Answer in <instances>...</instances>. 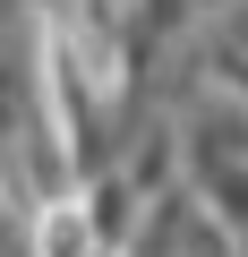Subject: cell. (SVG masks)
Wrapping results in <instances>:
<instances>
[{
	"instance_id": "cell-1",
	"label": "cell",
	"mask_w": 248,
	"mask_h": 257,
	"mask_svg": "<svg viewBox=\"0 0 248 257\" xmlns=\"http://www.w3.org/2000/svg\"><path fill=\"white\" fill-rule=\"evenodd\" d=\"M180 257H239V231H231V223H214V214L197 206V223H188V240H180Z\"/></svg>"
},
{
	"instance_id": "cell-2",
	"label": "cell",
	"mask_w": 248,
	"mask_h": 257,
	"mask_svg": "<svg viewBox=\"0 0 248 257\" xmlns=\"http://www.w3.org/2000/svg\"><path fill=\"white\" fill-rule=\"evenodd\" d=\"M239 257H248V231H239Z\"/></svg>"
},
{
	"instance_id": "cell-3",
	"label": "cell",
	"mask_w": 248,
	"mask_h": 257,
	"mask_svg": "<svg viewBox=\"0 0 248 257\" xmlns=\"http://www.w3.org/2000/svg\"><path fill=\"white\" fill-rule=\"evenodd\" d=\"M205 9H214V0H205Z\"/></svg>"
}]
</instances>
